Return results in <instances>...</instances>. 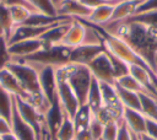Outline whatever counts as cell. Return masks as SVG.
<instances>
[{"label":"cell","mask_w":157,"mask_h":140,"mask_svg":"<svg viewBox=\"0 0 157 140\" xmlns=\"http://www.w3.org/2000/svg\"><path fill=\"white\" fill-rule=\"evenodd\" d=\"M0 87H2L6 92H9L10 95H12L16 98L25 99V97H26V93H25L23 88L21 87L18 80L7 68L0 70Z\"/></svg>","instance_id":"15"},{"label":"cell","mask_w":157,"mask_h":140,"mask_svg":"<svg viewBox=\"0 0 157 140\" xmlns=\"http://www.w3.org/2000/svg\"><path fill=\"white\" fill-rule=\"evenodd\" d=\"M9 9H10L11 18H12V22H13L15 27L23 25L29 18V16L33 12H36V11L31 10L29 7L23 6V5H12V6H9Z\"/></svg>","instance_id":"26"},{"label":"cell","mask_w":157,"mask_h":140,"mask_svg":"<svg viewBox=\"0 0 157 140\" xmlns=\"http://www.w3.org/2000/svg\"><path fill=\"white\" fill-rule=\"evenodd\" d=\"M11 130H12V134L18 140H38L34 130L26 122L22 120V118L18 115L15 107H13V114L11 119Z\"/></svg>","instance_id":"17"},{"label":"cell","mask_w":157,"mask_h":140,"mask_svg":"<svg viewBox=\"0 0 157 140\" xmlns=\"http://www.w3.org/2000/svg\"><path fill=\"white\" fill-rule=\"evenodd\" d=\"M94 27L99 31V33L102 36V41H103V47L108 53H110L115 58L120 59L121 61L126 63L128 65H141L153 72L150 64L139 53H136L125 41H123L121 38H119L114 34L105 32L101 27H97V26H94Z\"/></svg>","instance_id":"3"},{"label":"cell","mask_w":157,"mask_h":140,"mask_svg":"<svg viewBox=\"0 0 157 140\" xmlns=\"http://www.w3.org/2000/svg\"><path fill=\"white\" fill-rule=\"evenodd\" d=\"M86 33H87V25L81 20L74 18L58 45H63L69 49L82 45L85 44L86 41Z\"/></svg>","instance_id":"8"},{"label":"cell","mask_w":157,"mask_h":140,"mask_svg":"<svg viewBox=\"0 0 157 140\" xmlns=\"http://www.w3.org/2000/svg\"><path fill=\"white\" fill-rule=\"evenodd\" d=\"M0 4L1 5H5V6H12V5H23V6H27V7H29L31 10H33L29 5H28V2L26 1V0H0ZM34 11V10H33ZM37 12V11H36Z\"/></svg>","instance_id":"38"},{"label":"cell","mask_w":157,"mask_h":140,"mask_svg":"<svg viewBox=\"0 0 157 140\" xmlns=\"http://www.w3.org/2000/svg\"><path fill=\"white\" fill-rule=\"evenodd\" d=\"M76 136V129L74 125V122L67 115L64 118V122L61 126L59 128L54 140H74Z\"/></svg>","instance_id":"29"},{"label":"cell","mask_w":157,"mask_h":140,"mask_svg":"<svg viewBox=\"0 0 157 140\" xmlns=\"http://www.w3.org/2000/svg\"><path fill=\"white\" fill-rule=\"evenodd\" d=\"M38 70L39 84L43 95L45 98L53 103L56 99V76H55V68L54 66H36Z\"/></svg>","instance_id":"9"},{"label":"cell","mask_w":157,"mask_h":140,"mask_svg":"<svg viewBox=\"0 0 157 140\" xmlns=\"http://www.w3.org/2000/svg\"><path fill=\"white\" fill-rule=\"evenodd\" d=\"M114 86H115L119 101L124 108H130V109H135V111L141 112V102H140V95L139 93L121 88L115 84H114Z\"/></svg>","instance_id":"21"},{"label":"cell","mask_w":157,"mask_h":140,"mask_svg":"<svg viewBox=\"0 0 157 140\" xmlns=\"http://www.w3.org/2000/svg\"><path fill=\"white\" fill-rule=\"evenodd\" d=\"M145 134H147L148 136H151L155 140H157V122L146 118V130H145Z\"/></svg>","instance_id":"36"},{"label":"cell","mask_w":157,"mask_h":140,"mask_svg":"<svg viewBox=\"0 0 157 140\" xmlns=\"http://www.w3.org/2000/svg\"><path fill=\"white\" fill-rule=\"evenodd\" d=\"M26 1L37 12H42L48 16H59L54 0H26Z\"/></svg>","instance_id":"27"},{"label":"cell","mask_w":157,"mask_h":140,"mask_svg":"<svg viewBox=\"0 0 157 140\" xmlns=\"http://www.w3.org/2000/svg\"><path fill=\"white\" fill-rule=\"evenodd\" d=\"M155 76H156V81H157V65H156V71H155Z\"/></svg>","instance_id":"45"},{"label":"cell","mask_w":157,"mask_h":140,"mask_svg":"<svg viewBox=\"0 0 157 140\" xmlns=\"http://www.w3.org/2000/svg\"><path fill=\"white\" fill-rule=\"evenodd\" d=\"M99 84H101V92H102L103 106L108 107V108L118 109V111H124V107H123V104L119 101L115 86L110 85V84H105V82H99Z\"/></svg>","instance_id":"19"},{"label":"cell","mask_w":157,"mask_h":140,"mask_svg":"<svg viewBox=\"0 0 157 140\" xmlns=\"http://www.w3.org/2000/svg\"><path fill=\"white\" fill-rule=\"evenodd\" d=\"M118 5V4H117ZM115 5H103L92 10L91 15L86 20H81L92 26H104L110 22Z\"/></svg>","instance_id":"18"},{"label":"cell","mask_w":157,"mask_h":140,"mask_svg":"<svg viewBox=\"0 0 157 140\" xmlns=\"http://www.w3.org/2000/svg\"><path fill=\"white\" fill-rule=\"evenodd\" d=\"M92 117H93V113L91 112V109L87 104L80 106L78 111L76 112L75 117L72 118V122H74V125H75V129H76V134L87 130Z\"/></svg>","instance_id":"23"},{"label":"cell","mask_w":157,"mask_h":140,"mask_svg":"<svg viewBox=\"0 0 157 140\" xmlns=\"http://www.w3.org/2000/svg\"><path fill=\"white\" fill-rule=\"evenodd\" d=\"M43 48H44V43L40 38L26 39V41H20V42L9 44V52L12 56V60L28 58V56L38 53Z\"/></svg>","instance_id":"10"},{"label":"cell","mask_w":157,"mask_h":140,"mask_svg":"<svg viewBox=\"0 0 157 140\" xmlns=\"http://www.w3.org/2000/svg\"><path fill=\"white\" fill-rule=\"evenodd\" d=\"M0 139H1V140H18V139L12 134V131L9 133V134H5V135H2V136H0Z\"/></svg>","instance_id":"41"},{"label":"cell","mask_w":157,"mask_h":140,"mask_svg":"<svg viewBox=\"0 0 157 140\" xmlns=\"http://www.w3.org/2000/svg\"><path fill=\"white\" fill-rule=\"evenodd\" d=\"M70 52L71 49L65 48L63 45H52L45 47L38 53L25 58V59H15V60H22L31 65L36 66H61L64 64L70 63Z\"/></svg>","instance_id":"4"},{"label":"cell","mask_w":157,"mask_h":140,"mask_svg":"<svg viewBox=\"0 0 157 140\" xmlns=\"http://www.w3.org/2000/svg\"><path fill=\"white\" fill-rule=\"evenodd\" d=\"M58 15L69 17V18H77V20H86L92 10L86 7L78 0H61L56 5Z\"/></svg>","instance_id":"11"},{"label":"cell","mask_w":157,"mask_h":140,"mask_svg":"<svg viewBox=\"0 0 157 140\" xmlns=\"http://www.w3.org/2000/svg\"><path fill=\"white\" fill-rule=\"evenodd\" d=\"M144 0H121L118 5H115L114 7V12L112 16V20L109 23H114V22H120L124 21L129 17H131L132 15L136 14L139 6L142 4Z\"/></svg>","instance_id":"16"},{"label":"cell","mask_w":157,"mask_h":140,"mask_svg":"<svg viewBox=\"0 0 157 140\" xmlns=\"http://www.w3.org/2000/svg\"><path fill=\"white\" fill-rule=\"evenodd\" d=\"M12 60V56L9 52V43L5 37H0V70L5 69Z\"/></svg>","instance_id":"32"},{"label":"cell","mask_w":157,"mask_h":140,"mask_svg":"<svg viewBox=\"0 0 157 140\" xmlns=\"http://www.w3.org/2000/svg\"><path fill=\"white\" fill-rule=\"evenodd\" d=\"M43 140H53V139H52V138H50V135H49V134L47 133V134L44 135V138H43Z\"/></svg>","instance_id":"44"},{"label":"cell","mask_w":157,"mask_h":140,"mask_svg":"<svg viewBox=\"0 0 157 140\" xmlns=\"http://www.w3.org/2000/svg\"><path fill=\"white\" fill-rule=\"evenodd\" d=\"M0 140H1V139H0Z\"/></svg>","instance_id":"47"},{"label":"cell","mask_w":157,"mask_h":140,"mask_svg":"<svg viewBox=\"0 0 157 140\" xmlns=\"http://www.w3.org/2000/svg\"><path fill=\"white\" fill-rule=\"evenodd\" d=\"M103 50H104L103 44L102 45H90V44L78 45V47L71 49V52H70V63L81 64V65L87 66L88 63L92 59H94Z\"/></svg>","instance_id":"12"},{"label":"cell","mask_w":157,"mask_h":140,"mask_svg":"<svg viewBox=\"0 0 157 140\" xmlns=\"http://www.w3.org/2000/svg\"><path fill=\"white\" fill-rule=\"evenodd\" d=\"M105 32L125 41L156 71L157 65V29L136 22H114L97 26Z\"/></svg>","instance_id":"1"},{"label":"cell","mask_w":157,"mask_h":140,"mask_svg":"<svg viewBox=\"0 0 157 140\" xmlns=\"http://www.w3.org/2000/svg\"><path fill=\"white\" fill-rule=\"evenodd\" d=\"M87 68L90 69L92 76L94 79H97L99 82H105V84H110V85L115 84L114 71L112 68L109 55L105 52V49L103 52H101L94 59H92L88 63Z\"/></svg>","instance_id":"6"},{"label":"cell","mask_w":157,"mask_h":140,"mask_svg":"<svg viewBox=\"0 0 157 140\" xmlns=\"http://www.w3.org/2000/svg\"><path fill=\"white\" fill-rule=\"evenodd\" d=\"M0 23L5 29V37L6 39H9L12 29H13V22L11 18V14H10V9L9 6L1 5L0 4Z\"/></svg>","instance_id":"30"},{"label":"cell","mask_w":157,"mask_h":140,"mask_svg":"<svg viewBox=\"0 0 157 140\" xmlns=\"http://www.w3.org/2000/svg\"><path fill=\"white\" fill-rule=\"evenodd\" d=\"M15 108L18 113V115L22 118L23 122H26L36 133L38 140H43L44 135L48 133L45 126V118L44 114L40 113L36 107H33L31 103L26 102L22 98L15 97Z\"/></svg>","instance_id":"5"},{"label":"cell","mask_w":157,"mask_h":140,"mask_svg":"<svg viewBox=\"0 0 157 140\" xmlns=\"http://www.w3.org/2000/svg\"><path fill=\"white\" fill-rule=\"evenodd\" d=\"M115 85H118V86L121 87V88H125V90L136 92V93H147V95H150V93L137 82V80L134 79L130 74L124 75V76L117 79V80H115Z\"/></svg>","instance_id":"28"},{"label":"cell","mask_w":157,"mask_h":140,"mask_svg":"<svg viewBox=\"0 0 157 140\" xmlns=\"http://www.w3.org/2000/svg\"><path fill=\"white\" fill-rule=\"evenodd\" d=\"M107 52V50H105ZM108 53V52H107ZM109 55V59H110V63H112V68H113V71H114V77L115 80L124 76V75H128L129 74V65L124 61H121L120 59L115 58L114 55H112L110 53H108Z\"/></svg>","instance_id":"31"},{"label":"cell","mask_w":157,"mask_h":140,"mask_svg":"<svg viewBox=\"0 0 157 140\" xmlns=\"http://www.w3.org/2000/svg\"><path fill=\"white\" fill-rule=\"evenodd\" d=\"M56 99L61 106L64 113L72 119L80 108V102L67 81L64 79L56 77Z\"/></svg>","instance_id":"7"},{"label":"cell","mask_w":157,"mask_h":140,"mask_svg":"<svg viewBox=\"0 0 157 140\" xmlns=\"http://www.w3.org/2000/svg\"><path fill=\"white\" fill-rule=\"evenodd\" d=\"M11 131H12L11 130V124L7 120H5L4 118L0 117V136H2L5 134H9Z\"/></svg>","instance_id":"39"},{"label":"cell","mask_w":157,"mask_h":140,"mask_svg":"<svg viewBox=\"0 0 157 140\" xmlns=\"http://www.w3.org/2000/svg\"><path fill=\"white\" fill-rule=\"evenodd\" d=\"M55 76L58 79H64L67 81V84L75 92L80 106L86 104L88 91L93 80V76L86 65L74 63L64 64L55 68Z\"/></svg>","instance_id":"2"},{"label":"cell","mask_w":157,"mask_h":140,"mask_svg":"<svg viewBox=\"0 0 157 140\" xmlns=\"http://www.w3.org/2000/svg\"><path fill=\"white\" fill-rule=\"evenodd\" d=\"M137 139L139 140H155L153 138H151V136H148L147 134H140V135H137Z\"/></svg>","instance_id":"42"},{"label":"cell","mask_w":157,"mask_h":140,"mask_svg":"<svg viewBox=\"0 0 157 140\" xmlns=\"http://www.w3.org/2000/svg\"><path fill=\"white\" fill-rule=\"evenodd\" d=\"M0 37H5V29H4V27L1 26V23H0ZM6 38V37H5Z\"/></svg>","instance_id":"43"},{"label":"cell","mask_w":157,"mask_h":140,"mask_svg":"<svg viewBox=\"0 0 157 140\" xmlns=\"http://www.w3.org/2000/svg\"><path fill=\"white\" fill-rule=\"evenodd\" d=\"M123 120L126 124V126L129 128V130L135 135L144 134L146 130V117L140 111L124 108Z\"/></svg>","instance_id":"14"},{"label":"cell","mask_w":157,"mask_h":140,"mask_svg":"<svg viewBox=\"0 0 157 140\" xmlns=\"http://www.w3.org/2000/svg\"><path fill=\"white\" fill-rule=\"evenodd\" d=\"M86 104L90 107V109L93 113V115H96L98 113V111L103 107L102 92H101V84L94 77L92 80V84H91V87H90V91H88Z\"/></svg>","instance_id":"20"},{"label":"cell","mask_w":157,"mask_h":140,"mask_svg":"<svg viewBox=\"0 0 157 140\" xmlns=\"http://www.w3.org/2000/svg\"><path fill=\"white\" fill-rule=\"evenodd\" d=\"M103 129H104V124L97 118V117H92L90 124H88V133L91 134L93 140H101L102 139V134H103Z\"/></svg>","instance_id":"33"},{"label":"cell","mask_w":157,"mask_h":140,"mask_svg":"<svg viewBox=\"0 0 157 140\" xmlns=\"http://www.w3.org/2000/svg\"><path fill=\"white\" fill-rule=\"evenodd\" d=\"M108 1H121V0H108Z\"/></svg>","instance_id":"46"},{"label":"cell","mask_w":157,"mask_h":140,"mask_svg":"<svg viewBox=\"0 0 157 140\" xmlns=\"http://www.w3.org/2000/svg\"><path fill=\"white\" fill-rule=\"evenodd\" d=\"M74 140H93L91 134L88 133V130H85V131H81V133H77L75 139Z\"/></svg>","instance_id":"40"},{"label":"cell","mask_w":157,"mask_h":140,"mask_svg":"<svg viewBox=\"0 0 157 140\" xmlns=\"http://www.w3.org/2000/svg\"><path fill=\"white\" fill-rule=\"evenodd\" d=\"M120 122H112V123L104 124V129H103V134H102L101 140H117Z\"/></svg>","instance_id":"34"},{"label":"cell","mask_w":157,"mask_h":140,"mask_svg":"<svg viewBox=\"0 0 157 140\" xmlns=\"http://www.w3.org/2000/svg\"><path fill=\"white\" fill-rule=\"evenodd\" d=\"M117 140H132V133L129 130L124 120H121L119 124V131H118Z\"/></svg>","instance_id":"35"},{"label":"cell","mask_w":157,"mask_h":140,"mask_svg":"<svg viewBox=\"0 0 157 140\" xmlns=\"http://www.w3.org/2000/svg\"><path fill=\"white\" fill-rule=\"evenodd\" d=\"M65 117H66V114L64 113V111H63L61 106L59 104L58 99H55V101L50 104L49 109L47 111V113H45V115H44L47 131H48V134L50 135V138H52L53 140H54V138H55V135H56L59 128L61 126V124H63Z\"/></svg>","instance_id":"13"},{"label":"cell","mask_w":157,"mask_h":140,"mask_svg":"<svg viewBox=\"0 0 157 140\" xmlns=\"http://www.w3.org/2000/svg\"><path fill=\"white\" fill-rule=\"evenodd\" d=\"M15 107V97L0 87V117L11 124Z\"/></svg>","instance_id":"22"},{"label":"cell","mask_w":157,"mask_h":140,"mask_svg":"<svg viewBox=\"0 0 157 140\" xmlns=\"http://www.w3.org/2000/svg\"><path fill=\"white\" fill-rule=\"evenodd\" d=\"M141 102V113L151 120L157 122V98L147 93H139Z\"/></svg>","instance_id":"24"},{"label":"cell","mask_w":157,"mask_h":140,"mask_svg":"<svg viewBox=\"0 0 157 140\" xmlns=\"http://www.w3.org/2000/svg\"><path fill=\"white\" fill-rule=\"evenodd\" d=\"M150 10H157V0H144L142 4L139 6L137 12H145V11H150Z\"/></svg>","instance_id":"37"},{"label":"cell","mask_w":157,"mask_h":140,"mask_svg":"<svg viewBox=\"0 0 157 140\" xmlns=\"http://www.w3.org/2000/svg\"><path fill=\"white\" fill-rule=\"evenodd\" d=\"M120 22H136V23H141V25H145V26L157 29V10L137 12V14L132 15L131 17H129L124 21H120Z\"/></svg>","instance_id":"25"}]
</instances>
